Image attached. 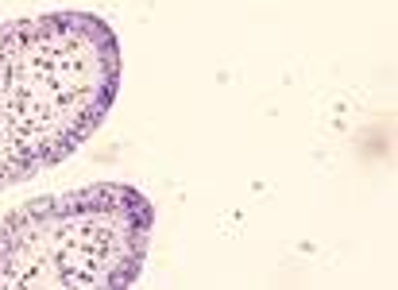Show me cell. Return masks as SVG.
Here are the masks:
<instances>
[{"label": "cell", "mask_w": 398, "mask_h": 290, "mask_svg": "<svg viewBox=\"0 0 398 290\" xmlns=\"http://www.w3.org/2000/svg\"><path fill=\"white\" fill-rule=\"evenodd\" d=\"M120 86L116 31L93 12L0 28V190L62 163L105 120Z\"/></svg>", "instance_id": "1"}, {"label": "cell", "mask_w": 398, "mask_h": 290, "mask_svg": "<svg viewBox=\"0 0 398 290\" xmlns=\"http://www.w3.org/2000/svg\"><path fill=\"white\" fill-rule=\"evenodd\" d=\"M151 240V202L131 186H86L23 205L0 225V290L131 286Z\"/></svg>", "instance_id": "2"}]
</instances>
